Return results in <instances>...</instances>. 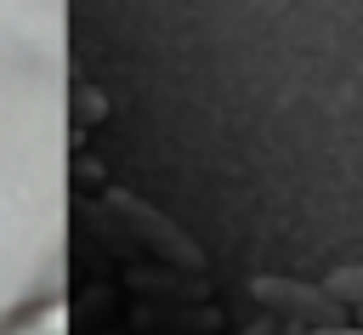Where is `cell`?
<instances>
[{
  "instance_id": "cell-1",
  "label": "cell",
  "mask_w": 363,
  "mask_h": 335,
  "mask_svg": "<svg viewBox=\"0 0 363 335\" xmlns=\"http://www.w3.org/2000/svg\"><path fill=\"white\" fill-rule=\"evenodd\" d=\"M250 295H255L267 312H278L284 324H295V329H318V324H340V318H346V307H340L323 284L284 278V273H261V278L250 284Z\"/></svg>"
},
{
  "instance_id": "cell-2",
  "label": "cell",
  "mask_w": 363,
  "mask_h": 335,
  "mask_svg": "<svg viewBox=\"0 0 363 335\" xmlns=\"http://www.w3.org/2000/svg\"><path fill=\"white\" fill-rule=\"evenodd\" d=\"M323 290H329L340 307H357V312H363V261H346V267H335V273L323 278Z\"/></svg>"
},
{
  "instance_id": "cell-3",
  "label": "cell",
  "mask_w": 363,
  "mask_h": 335,
  "mask_svg": "<svg viewBox=\"0 0 363 335\" xmlns=\"http://www.w3.org/2000/svg\"><path fill=\"white\" fill-rule=\"evenodd\" d=\"M301 335H363V324H318V329H301Z\"/></svg>"
}]
</instances>
